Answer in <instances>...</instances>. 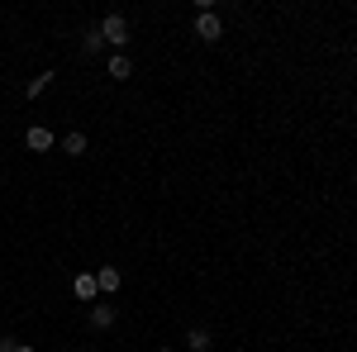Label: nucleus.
<instances>
[{"instance_id":"nucleus-13","label":"nucleus","mask_w":357,"mask_h":352,"mask_svg":"<svg viewBox=\"0 0 357 352\" xmlns=\"http://www.w3.org/2000/svg\"><path fill=\"white\" fill-rule=\"evenodd\" d=\"M158 352H176V348H158Z\"/></svg>"},{"instance_id":"nucleus-5","label":"nucleus","mask_w":357,"mask_h":352,"mask_svg":"<svg viewBox=\"0 0 357 352\" xmlns=\"http://www.w3.org/2000/svg\"><path fill=\"white\" fill-rule=\"evenodd\" d=\"M114 319H119V309H114V305H105V300H96V305H91V324H96V328H114Z\"/></svg>"},{"instance_id":"nucleus-3","label":"nucleus","mask_w":357,"mask_h":352,"mask_svg":"<svg viewBox=\"0 0 357 352\" xmlns=\"http://www.w3.org/2000/svg\"><path fill=\"white\" fill-rule=\"evenodd\" d=\"M72 291H77V300H86V305H96V300H100V286H96V271H77V276H72Z\"/></svg>"},{"instance_id":"nucleus-1","label":"nucleus","mask_w":357,"mask_h":352,"mask_svg":"<svg viewBox=\"0 0 357 352\" xmlns=\"http://www.w3.org/2000/svg\"><path fill=\"white\" fill-rule=\"evenodd\" d=\"M100 38L119 53V48L129 43V20H124V15H105V20H100Z\"/></svg>"},{"instance_id":"nucleus-10","label":"nucleus","mask_w":357,"mask_h":352,"mask_svg":"<svg viewBox=\"0 0 357 352\" xmlns=\"http://www.w3.org/2000/svg\"><path fill=\"white\" fill-rule=\"evenodd\" d=\"M100 48H105L100 29H86V33H82V53H100Z\"/></svg>"},{"instance_id":"nucleus-2","label":"nucleus","mask_w":357,"mask_h":352,"mask_svg":"<svg viewBox=\"0 0 357 352\" xmlns=\"http://www.w3.org/2000/svg\"><path fill=\"white\" fill-rule=\"evenodd\" d=\"M220 33H224V24H220L215 10H200V15H195V38H200V43H215Z\"/></svg>"},{"instance_id":"nucleus-7","label":"nucleus","mask_w":357,"mask_h":352,"mask_svg":"<svg viewBox=\"0 0 357 352\" xmlns=\"http://www.w3.org/2000/svg\"><path fill=\"white\" fill-rule=\"evenodd\" d=\"M110 77L114 82H129V77H134V62H129L124 53H110Z\"/></svg>"},{"instance_id":"nucleus-6","label":"nucleus","mask_w":357,"mask_h":352,"mask_svg":"<svg viewBox=\"0 0 357 352\" xmlns=\"http://www.w3.org/2000/svg\"><path fill=\"white\" fill-rule=\"evenodd\" d=\"M96 286H100V291H110V296H114V291L124 286V276H119V267H100V271H96Z\"/></svg>"},{"instance_id":"nucleus-4","label":"nucleus","mask_w":357,"mask_h":352,"mask_svg":"<svg viewBox=\"0 0 357 352\" xmlns=\"http://www.w3.org/2000/svg\"><path fill=\"white\" fill-rule=\"evenodd\" d=\"M24 143L33 148V153H48V148H53L57 138H53V129H43V124H33V129L24 134Z\"/></svg>"},{"instance_id":"nucleus-11","label":"nucleus","mask_w":357,"mask_h":352,"mask_svg":"<svg viewBox=\"0 0 357 352\" xmlns=\"http://www.w3.org/2000/svg\"><path fill=\"white\" fill-rule=\"evenodd\" d=\"M62 153L82 158V153H86V134H67V138H62Z\"/></svg>"},{"instance_id":"nucleus-12","label":"nucleus","mask_w":357,"mask_h":352,"mask_svg":"<svg viewBox=\"0 0 357 352\" xmlns=\"http://www.w3.org/2000/svg\"><path fill=\"white\" fill-rule=\"evenodd\" d=\"M10 352H33V348H29V343H10Z\"/></svg>"},{"instance_id":"nucleus-9","label":"nucleus","mask_w":357,"mask_h":352,"mask_svg":"<svg viewBox=\"0 0 357 352\" xmlns=\"http://www.w3.org/2000/svg\"><path fill=\"white\" fill-rule=\"evenodd\" d=\"M48 86H53V72H38V77H29V95H33V100H38V95H43V91H48Z\"/></svg>"},{"instance_id":"nucleus-8","label":"nucleus","mask_w":357,"mask_h":352,"mask_svg":"<svg viewBox=\"0 0 357 352\" xmlns=\"http://www.w3.org/2000/svg\"><path fill=\"white\" fill-rule=\"evenodd\" d=\"M186 343H191V352H210V348H215L210 328H191V333H186Z\"/></svg>"}]
</instances>
